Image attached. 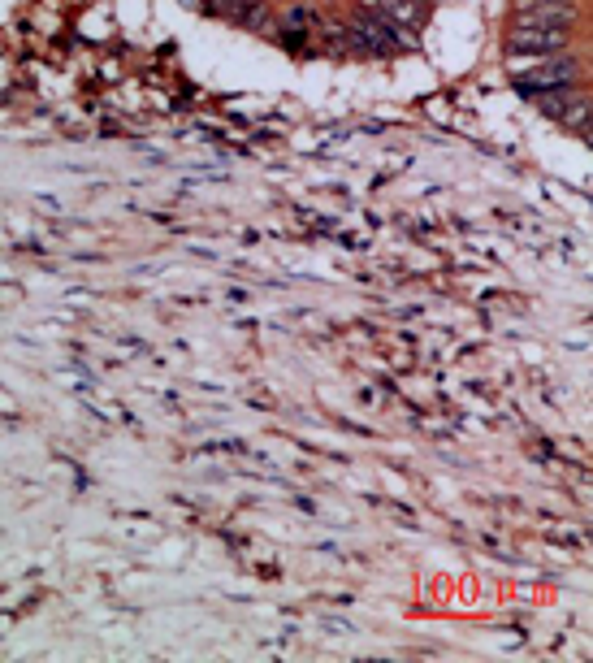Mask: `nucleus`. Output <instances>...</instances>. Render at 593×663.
<instances>
[{
  "label": "nucleus",
  "mask_w": 593,
  "mask_h": 663,
  "mask_svg": "<svg viewBox=\"0 0 593 663\" xmlns=\"http://www.w3.org/2000/svg\"><path fill=\"white\" fill-rule=\"evenodd\" d=\"M585 78V65L568 57V52H559V57H542L533 61V70H520L516 74V91L520 96H546V91H572L581 87Z\"/></svg>",
  "instance_id": "1"
},
{
  "label": "nucleus",
  "mask_w": 593,
  "mask_h": 663,
  "mask_svg": "<svg viewBox=\"0 0 593 663\" xmlns=\"http://www.w3.org/2000/svg\"><path fill=\"white\" fill-rule=\"evenodd\" d=\"M507 52L511 57H559V52H572V26H537V22H511L507 31Z\"/></svg>",
  "instance_id": "2"
},
{
  "label": "nucleus",
  "mask_w": 593,
  "mask_h": 663,
  "mask_svg": "<svg viewBox=\"0 0 593 663\" xmlns=\"http://www.w3.org/2000/svg\"><path fill=\"white\" fill-rule=\"evenodd\" d=\"M403 26L386 18V13L368 9V13H355V22L347 26V39L355 52H368V57H390V52L403 48Z\"/></svg>",
  "instance_id": "3"
},
{
  "label": "nucleus",
  "mask_w": 593,
  "mask_h": 663,
  "mask_svg": "<svg viewBox=\"0 0 593 663\" xmlns=\"http://www.w3.org/2000/svg\"><path fill=\"white\" fill-rule=\"evenodd\" d=\"M516 22L576 26L581 22V0H516Z\"/></svg>",
  "instance_id": "4"
},
{
  "label": "nucleus",
  "mask_w": 593,
  "mask_h": 663,
  "mask_svg": "<svg viewBox=\"0 0 593 663\" xmlns=\"http://www.w3.org/2000/svg\"><path fill=\"white\" fill-rule=\"evenodd\" d=\"M589 113H593V104H589V91L581 87V91H568V100H563V109L555 113V122L559 126H568L572 135H581V139H589Z\"/></svg>",
  "instance_id": "5"
},
{
  "label": "nucleus",
  "mask_w": 593,
  "mask_h": 663,
  "mask_svg": "<svg viewBox=\"0 0 593 663\" xmlns=\"http://www.w3.org/2000/svg\"><path fill=\"white\" fill-rule=\"evenodd\" d=\"M217 13H226V18L239 22V26H265L269 22V13H265L260 0H221Z\"/></svg>",
  "instance_id": "6"
},
{
  "label": "nucleus",
  "mask_w": 593,
  "mask_h": 663,
  "mask_svg": "<svg viewBox=\"0 0 593 663\" xmlns=\"http://www.w3.org/2000/svg\"><path fill=\"white\" fill-rule=\"evenodd\" d=\"M377 13H386V18H394V22H420L416 0H377Z\"/></svg>",
  "instance_id": "7"
}]
</instances>
